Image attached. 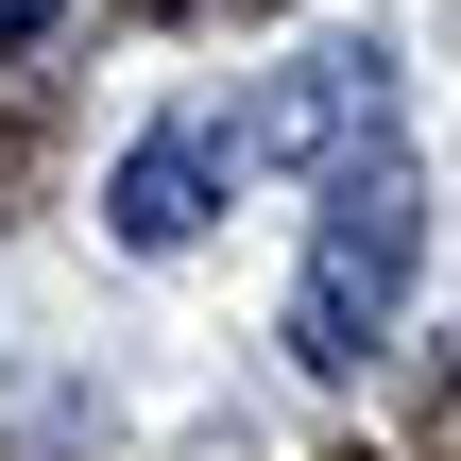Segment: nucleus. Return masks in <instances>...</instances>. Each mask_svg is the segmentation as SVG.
<instances>
[{"instance_id": "obj_1", "label": "nucleus", "mask_w": 461, "mask_h": 461, "mask_svg": "<svg viewBox=\"0 0 461 461\" xmlns=\"http://www.w3.org/2000/svg\"><path fill=\"white\" fill-rule=\"evenodd\" d=\"M411 257H428L411 171L342 154V171H325V240H308V291H291V359H308V376H359V359L393 342V308H411Z\"/></svg>"}, {"instance_id": "obj_2", "label": "nucleus", "mask_w": 461, "mask_h": 461, "mask_svg": "<svg viewBox=\"0 0 461 461\" xmlns=\"http://www.w3.org/2000/svg\"><path fill=\"white\" fill-rule=\"evenodd\" d=\"M376 137H393V51L342 34V51H308L274 103L222 120V171H342V154H376Z\"/></svg>"}, {"instance_id": "obj_3", "label": "nucleus", "mask_w": 461, "mask_h": 461, "mask_svg": "<svg viewBox=\"0 0 461 461\" xmlns=\"http://www.w3.org/2000/svg\"><path fill=\"white\" fill-rule=\"evenodd\" d=\"M205 205H222V120L137 137V154H120V188H103V222H120L137 257H188V240H205Z\"/></svg>"}, {"instance_id": "obj_4", "label": "nucleus", "mask_w": 461, "mask_h": 461, "mask_svg": "<svg viewBox=\"0 0 461 461\" xmlns=\"http://www.w3.org/2000/svg\"><path fill=\"white\" fill-rule=\"evenodd\" d=\"M34 34H51V0H0V51H34Z\"/></svg>"}]
</instances>
